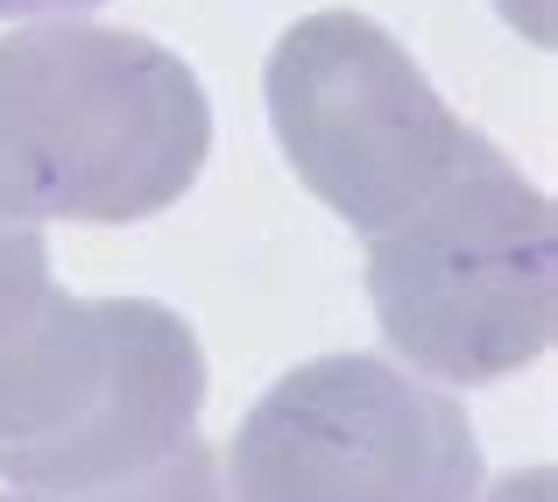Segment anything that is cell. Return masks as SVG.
Returning a JSON list of instances; mask_svg holds the SVG:
<instances>
[{
    "instance_id": "obj_1",
    "label": "cell",
    "mask_w": 558,
    "mask_h": 502,
    "mask_svg": "<svg viewBox=\"0 0 558 502\" xmlns=\"http://www.w3.org/2000/svg\"><path fill=\"white\" fill-rule=\"evenodd\" d=\"M213 156V99L170 43L99 22L0 36V219H156Z\"/></svg>"
},
{
    "instance_id": "obj_6",
    "label": "cell",
    "mask_w": 558,
    "mask_h": 502,
    "mask_svg": "<svg viewBox=\"0 0 558 502\" xmlns=\"http://www.w3.org/2000/svg\"><path fill=\"white\" fill-rule=\"evenodd\" d=\"M0 502H43V495H22V489H8V495H0Z\"/></svg>"
},
{
    "instance_id": "obj_4",
    "label": "cell",
    "mask_w": 558,
    "mask_h": 502,
    "mask_svg": "<svg viewBox=\"0 0 558 502\" xmlns=\"http://www.w3.org/2000/svg\"><path fill=\"white\" fill-rule=\"evenodd\" d=\"M481 439L446 390L375 354H318L227 446L233 502H481Z\"/></svg>"
},
{
    "instance_id": "obj_3",
    "label": "cell",
    "mask_w": 558,
    "mask_h": 502,
    "mask_svg": "<svg viewBox=\"0 0 558 502\" xmlns=\"http://www.w3.org/2000/svg\"><path fill=\"white\" fill-rule=\"evenodd\" d=\"M269 128L312 199L354 234L396 227L474 156V128L438 99L410 50L354 8L304 14L262 64Z\"/></svg>"
},
{
    "instance_id": "obj_5",
    "label": "cell",
    "mask_w": 558,
    "mask_h": 502,
    "mask_svg": "<svg viewBox=\"0 0 558 502\" xmlns=\"http://www.w3.org/2000/svg\"><path fill=\"white\" fill-rule=\"evenodd\" d=\"M99 0H0V22H43V14H85Z\"/></svg>"
},
{
    "instance_id": "obj_2",
    "label": "cell",
    "mask_w": 558,
    "mask_h": 502,
    "mask_svg": "<svg viewBox=\"0 0 558 502\" xmlns=\"http://www.w3.org/2000/svg\"><path fill=\"white\" fill-rule=\"evenodd\" d=\"M368 304L396 361L438 382H502L558 333V219L488 135L368 241Z\"/></svg>"
}]
</instances>
